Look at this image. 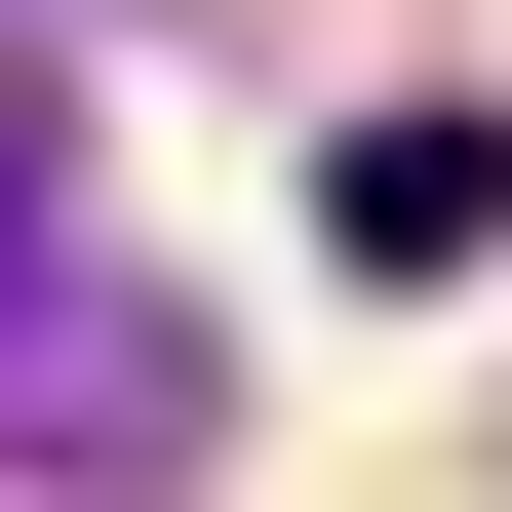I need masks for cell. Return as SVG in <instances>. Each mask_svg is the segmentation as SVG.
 Segmentation results:
<instances>
[{"instance_id": "obj_1", "label": "cell", "mask_w": 512, "mask_h": 512, "mask_svg": "<svg viewBox=\"0 0 512 512\" xmlns=\"http://www.w3.org/2000/svg\"><path fill=\"white\" fill-rule=\"evenodd\" d=\"M0 434H79V473H197V316H119L79 237H0Z\"/></svg>"}, {"instance_id": "obj_2", "label": "cell", "mask_w": 512, "mask_h": 512, "mask_svg": "<svg viewBox=\"0 0 512 512\" xmlns=\"http://www.w3.org/2000/svg\"><path fill=\"white\" fill-rule=\"evenodd\" d=\"M316 237H355V276H473V237H512V119H355Z\"/></svg>"}, {"instance_id": "obj_3", "label": "cell", "mask_w": 512, "mask_h": 512, "mask_svg": "<svg viewBox=\"0 0 512 512\" xmlns=\"http://www.w3.org/2000/svg\"><path fill=\"white\" fill-rule=\"evenodd\" d=\"M0 197H40V79H0Z\"/></svg>"}]
</instances>
